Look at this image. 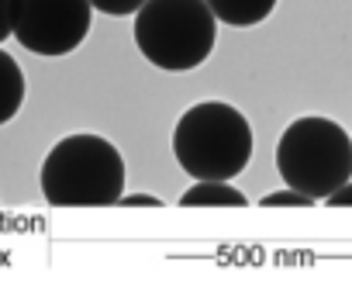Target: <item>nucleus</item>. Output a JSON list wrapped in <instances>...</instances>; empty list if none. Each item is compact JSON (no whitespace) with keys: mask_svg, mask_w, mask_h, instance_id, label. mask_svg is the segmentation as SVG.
Here are the masks:
<instances>
[{"mask_svg":"<svg viewBox=\"0 0 352 297\" xmlns=\"http://www.w3.org/2000/svg\"><path fill=\"white\" fill-rule=\"evenodd\" d=\"M42 194L52 208H107L124 194V160L100 135H69L42 163Z\"/></svg>","mask_w":352,"mask_h":297,"instance_id":"1","label":"nucleus"},{"mask_svg":"<svg viewBox=\"0 0 352 297\" xmlns=\"http://www.w3.org/2000/svg\"><path fill=\"white\" fill-rule=\"evenodd\" d=\"M173 156L197 180H232L252 160V124L221 100L194 104L173 131Z\"/></svg>","mask_w":352,"mask_h":297,"instance_id":"2","label":"nucleus"},{"mask_svg":"<svg viewBox=\"0 0 352 297\" xmlns=\"http://www.w3.org/2000/svg\"><path fill=\"white\" fill-rule=\"evenodd\" d=\"M218 42V18L208 0H148L135 14L138 52L166 69L187 73L197 69Z\"/></svg>","mask_w":352,"mask_h":297,"instance_id":"3","label":"nucleus"},{"mask_svg":"<svg viewBox=\"0 0 352 297\" xmlns=\"http://www.w3.org/2000/svg\"><path fill=\"white\" fill-rule=\"evenodd\" d=\"M276 170L287 187L328 201L352 180V138L331 118H297L276 145Z\"/></svg>","mask_w":352,"mask_h":297,"instance_id":"4","label":"nucleus"},{"mask_svg":"<svg viewBox=\"0 0 352 297\" xmlns=\"http://www.w3.org/2000/svg\"><path fill=\"white\" fill-rule=\"evenodd\" d=\"M90 0H18L14 38L35 56H69L90 35Z\"/></svg>","mask_w":352,"mask_h":297,"instance_id":"5","label":"nucleus"},{"mask_svg":"<svg viewBox=\"0 0 352 297\" xmlns=\"http://www.w3.org/2000/svg\"><path fill=\"white\" fill-rule=\"evenodd\" d=\"M208 8L214 11V18L221 25L232 28H252L259 21H266L276 8V0H208Z\"/></svg>","mask_w":352,"mask_h":297,"instance_id":"6","label":"nucleus"},{"mask_svg":"<svg viewBox=\"0 0 352 297\" xmlns=\"http://www.w3.org/2000/svg\"><path fill=\"white\" fill-rule=\"evenodd\" d=\"M184 208H245V194L235 190L228 180H197L184 197Z\"/></svg>","mask_w":352,"mask_h":297,"instance_id":"7","label":"nucleus"},{"mask_svg":"<svg viewBox=\"0 0 352 297\" xmlns=\"http://www.w3.org/2000/svg\"><path fill=\"white\" fill-rule=\"evenodd\" d=\"M25 104V73L11 52L0 49V124H8Z\"/></svg>","mask_w":352,"mask_h":297,"instance_id":"8","label":"nucleus"},{"mask_svg":"<svg viewBox=\"0 0 352 297\" xmlns=\"http://www.w3.org/2000/svg\"><path fill=\"white\" fill-rule=\"evenodd\" d=\"M259 204H263V208H311V204H318V201H314L311 194L297 190V187H287V190H273V194H266Z\"/></svg>","mask_w":352,"mask_h":297,"instance_id":"9","label":"nucleus"},{"mask_svg":"<svg viewBox=\"0 0 352 297\" xmlns=\"http://www.w3.org/2000/svg\"><path fill=\"white\" fill-rule=\"evenodd\" d=\"M94 11L100 14H111V18H128V14H138L148 0H90Z\"/></svg>","mask_w":352,"mask_h":297,"instance_id":"10","label":"nucleus"},{"mask_svg":"<svg viewBox=\"0 0 352 297\" xmlns=\"http://www.w3.org/2000/svg\"><path fill=\"white\" fill-rule=\"evenodd\" d=\"M14 8L18 0H0V42L14 35Z\"/></svg>","mask_w":352,"mask_h":297,"instance_id":"11","label":"nucleus"},{"mask_svg":"<svg viewBox=\"0 0 352 297\" xmlns=\"http://www.w3.org/2000/svg\"><path fill=\"white\" fill-rule=\"evenodd\" d=\"M118 204H121V208H155V204H162V201L152 197V194H121Z\"/></svg>","mask_w":352,"mask_h":297,"instance_id":"12","label":"nucleus"},{"mask_svg":"<svg viewBox=\"0 0 352 297\" xmlns=\"http://www.w3.org/2000/svg\"><path fill=\"white\" fill-rule=\"evenodd\" d=\"M328 204H331V208H352V180L342 184V187L328 197Z\"/></svg>","mask_w":352,"mask_h":297,"instance_id":"13","label":"nucleus"}]
</instances>
